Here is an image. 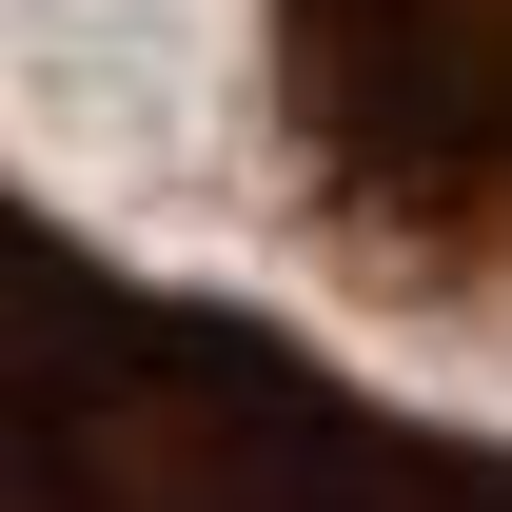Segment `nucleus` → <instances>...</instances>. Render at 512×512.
<instances>
[{
	"label": "nucleus",
	"mask_w": 512,
	"mask_h": 512,
	"mask_svg": "<svg viewBox=\"0 0 512 512\" xmlns=\"http://www.w3.org/2000/svg\"><path fill=\"white\" fill-rule=\"evenodd\" d=\"M256 119L296 237L375 316H493L512 276V0H256Z\"/></svg>",
	"instance_id": "obj_2"
},
{
	"label": "nucleus",
	"mask_w": 512,
	"mask_h": 512,
	"mask_svg": "<svg viewBox=\"0 0 512 512\" xmlns=\"http://www.w3.org/2000/svg\"><path fill=\"white\" fill-rule=\"evenodd\" d=\"M0 512H512L473 414L178 296L0 178Z\"/></svg>",
	"instance_id": "obj_1"
}]
</instances>
